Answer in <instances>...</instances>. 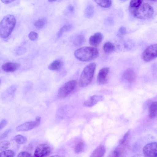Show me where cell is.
<instances>
[{
	"label": "cell",
	"mask_w": 157,
	"mask_h": 157,
	"mask_svg": "<svg viewBox=\"0 0 157 157\" xmlns=\"http://www.w3.org/2000/svg\"><path fill=\"white\" fill-rule=\"evenodd\" d=\"M63 65V61L60 59H57L52 62L49 66L48 68L51 70L58 71L62 68Z\"/></svg>",
	"instance_id": "obj_15"
},
{
	"label": "cell",
	"mask_w": 157,
	"mask_h": 157,
	"mask_svg": "<svg viewBox=\"0 0 157 157\" xmlns=\"http://www.w3.org/2000/svg\"><path fill=\"white\" fill-rule=\"evenodd\" d=\"M103 48L105 53L109 54L113 52L115 50V47L112 43L109 41L104 44Z\"/></svg>",
	"instance_id": "obj_18"
},
{
	"label": "cell",
	"mask_w": 157,
	"mask_h": 157,
	"mask_svg": "<svg viewBox=\"0 0 157 157\" xmlns=\"http://www.w3.org/2000/svg\"><path fill=\"white\" fill-rule=\"evenodd\" d=\"M0 82H1V80L0 79Z\"/></svg>",
	"instance_id": "obj_40"
},
{
	"label": "cell",
	"mask_w": 157,
	"mask_h": 157,
	"mask_svg": "<svg viewBox=\"0 0 157 157\" xmlns=\"http://www.w3.org/2000/svg\"><path fill=\"white\" fill-rule=\"evenodd\" d=\"M16 19L12 15L5 16L0 22V36L6 38L10 35L16 24Z\"/></svg>",
	"instance_id": "obj_2"
},
{
	"label": "cell",
	"mask_w": 157,
	"mask_h": 157,
	"mask_svg": "<svg viewBox=\"0 0 157 157\" xmlns=\"http://www.w3.org/2000/svg\"><path fill=\"white\" fill-rule=\"evenodd\" d=\"M157 105L156 101L152 102L150 105L148 110L149 117L151 118H154L157 116Z\"/></svg>",
	"instance_id": "obj_17"
},
{
	"label": "cell",
	"mask_w": 157,
	"mask_h": 157,
	"mask_svg": "<svg viewBox=\"0 0 157 157\" xmlns=\"http://www.w3.org/2000/svg\"><path fill=\"white\" fill-rule=\"evenodd\" d=\"M77 82L75 80L69 81L64 84L59 89L58 96L64 98L71 94L75 89Z\"/></svg>",
	"instance_id": "obj_5"
},
{
	"label": "cell",
	"mask_w": 157,
	"mask_h": 157,
	"mask_svg": "<svg viewBox=\"0 0 157 157\" xmlns=\"http://www.w3.org/2000/svg\"><path fill=\"white\" fill-rule=\"evenodd\" d=\"M105 152V147L102 145L97 147L94 151L90 155L91 157H103Z\"/></svg>",
	"instance_id": "obj_16"
},
{
	"label": "cell",
	"mask_w": 157,
	"mask_h": 157,
	"mask_svg": "<svg viewBox=\"0 0 157 157\" xmlns=\"http://www.w3.org/2000/svg\"><path fill=\"white\" fill-rule=\"evenodd\" d=\"M104 99V97L102 95H94L90 97L88 99L85 101L84 105L86 107H91L98 102L102 101Z\"/></svg>",
	"instance_id": "obj_11"
},
{
	"label": "cell",
	"mask_w": 157,
	"mask_h": 157,
	"mask_svg": "<svg viewBox=\"0 0 157 157\" xmlns=\"http://www.w3.org/2000/svg\"><path fill=\"white\" fill-rule=\"evenodd\" d=\"M94 13V7L91 5L88 6L86 7L85 13L86 15L88 17H90L92 16Z\"/></svg>",
	"instance_id": "obj_28"
},
{
	"label": "cell",
	"mask_w": 157,
	"mask_h": 157,
	"mask_svg": "<svg viewBox=\"0 0 157 157\" xmlns=\"http://www.w3.org/2000/svg\"><path fill=\"white\" fill-rule=\"evenodd\" d=\"M10 146V143L8 141L5 140L0 143V151H2L8 148Z\"/></svg>",
	"instance_id": "obj_27"
},
{
	"label": "cell",
	"mask_w": 157,
	"mask_h": 157,
	"mask_svg": "<svg viewBox=\"0 0 157 157\" xmlns=\"http://www.w3.org/2000/svg\"><path fill=\"white\" fill-rule=\"evenodd\" d=\"M46 22V19L45 18H40L35 22L34 25L35 27L37 29H40L44 26Z\"/></svg>",
	"instance_id": "obj_23"
},
{
	"label": "cell",
	"mask_w": 157,
	"mask_h": 157,
	"mask_svg": "<svg viewBox=\"0 0 157 157\" xmlns=\"http://www.w3.org/2000/svg\"><path fill=\"white\" fill-rule=\"evenodd\" d=\"M19 67V65L13 62H7L2 66V68L5 72H13L17 70Z\"/></svg>",
	"instance_id": "obj_14"
},
{
	"label": "cell",
	"mask_w": 157,
	"mask_h": 157,
	"mask_svg": "<svg viewBox=\"0 0 157 157\" xmlns=\"http://www.w3.org/2000/svg\"><path fill=\"white\" fill-rule=\"evenodd\" d=\"M103 38V35L101 33H96L90 36L89 40V43L92 46H97L101 42Z\"/></svg>",
	"instance_id": "obj_13"
},
{
	"label": "cell",
	"mask_w": 157,
	"mask_h": 157,
	"mask_svg": "<svg viewBox=\"0 0 157 157\" xmlns=\"http://www.w3.org/2000/svg\"><path fill=\"white\" fill-rule=\"evenodd\" d=\"M10 129H8L5 131L0 136V140L6 137L9 133Z\"/></svg>",
	"instance_id": "obj_33"
},
{
	"label": "cell",
	"mask_w": 157,
	"mask_h": 157,
	"mask_svg": "<svg viewBox=\"0 0 157 157\" xmlns=\"http://www.w3.org/2000/svg\"><path fill=\"white\" fill-rule=\"evenodd\" d=\"M157 56V44H152L147 48L143 52L141 58L146 62H149L155 59Z\"/></svg>",
	"instance_id": "obj_6"
},
{
	"label": "cell",
	"mask_w": 157,
	"mask_h": 157,
	"mask_svg": "<svg viewBox=\"0 0 157 157\" xmlns=\"http://www.w3.org/2000/svg\"><path fill=\"white\" fill-rule=\"evenodd\" d=\"M56 0H48L50 2H52L56 1Z\"/></svg>",
	"instance_id": "obj_38"
},
{
	"label": "cell",
	"mask_w": 157,
	"mask_h": 157,
	"mask_svg": "<svg viewBox=\"0 0 157 157\" xmlns=\"http://www.w3.org/2000/svg\"><path fill=\"white\" fill-rule=\"evenodd\" d=\"M52 149L50 147L45 144L38 145L35 149L34 155L37 157H46L51 154Z\"/></svg>",
	"instance_id": "obj_7"
},
{
	"label": "cell",
	"mask_w": 157,
	"mask_h": 157,
	"mask_svg": "<svg viewBox=\"0 0 157 157\" xmlns=\"http://www.w3.org/2000/svg\"><path fill=\"white\" fill-rule=\"evenodd\" d=\"M3 3L5 4H8L13 2L14 0H1Z\"/></svg>",
	"instance_id": "obj_35"
},
{
	"label": "cell",
	"mask_w": 157,
	"mask_h": 157,
	"mask_svg": "<svg viewBox=\"0 0 157 157\" xmlns=\"http://www.w3.org/2000/svg\"><path fill=\"white\" fill-rule=\"evenodd\" d=\"M157 145L156 142H154L145 145L143 148V152L145 156L147 157H157Z\"/></svg>",
	"instance_id": "obj_8"
},
{
	"label": "cell",
	"mask_w": 157,
	"mask_h": 157,
	"mask_svg": "<svg viewBox=\"0 0 157 157\" xmlns=\"http://www.w3.org/2000/svg\"><path fill=\"white\" fill-rule=\"evenodd\" d=\"M150 0L152 1H156V0Z\"/></svg>",
	"instance_id": "obj_39"
},
{
	"label": "cell",
	"mask_w": 157,
	"mask_h": 157,
	"mask_svg": "<svg viewBox=\"0 0 157 157\" xmlns=\"http://www.w3.org/2000/svg\"><path fill=\"white\" fill-rule=\"evenodd\" d=\"M122 77L124 81L128 83H132L136 79V75L133 70L128 69L124 72Z\"/></svg>",
	"instance_id": "obj_12"
},
{
	"label": "cell",
	"mask_w": 157,
	"mask_h": 157,
	"mask_svg": "<svg viewBox=\"0 0 157 157\" xmlns=\"http://www.w3.org/2000/svg\"><path fill=\"white\" fill-rule=\"evenodd\" d=\"M96 67L94 63H90L83 70L78 82L79 86L84 87L89 85L92 80Z\"/></svg>",
	"instance_id": "obj_3"
},
{
	"label": "cell",
	"mask_w": 157,
	"mask_h": 157,
	"mask_svg": "<svg viewBox=\"0 0 157 157\" xmlns=\"http://www.w3.org/2000/svg\"><path fill=\"white\" fill-rule=\"evenodd\" d=\"M41 118L40 116H37L36 117V121H37L40 122Z\"/></svg>",
	"instance_id": "obj_37"
},
{
	"label": "cell",
	"mask_w": 157,
	"mask_h": 157,
	"mask_svg": "<svg viewBox=\"0 0 157 157\" xmlns=\"http://www.w3.org/2000/svg\"><path fill=\"white\" fill-rule=\"evenodd\" d=\"M109 72V69L107 67L103 68L99 70L97 79L98 83L103 85L107 82Z\"/></svg>",
	"instance_id": "obj_10"
},
{
	"label": "cell",
	"mask_w": 157,
	"mask_h": 157,
	"mask_svg": "<svg viewBox=\"0 0 157 157\" xmlns=\"http://www.w3.org/2000/svg\"><path fill=\"white\" fill-rule=\"evenodd\" d=\"M126 33V29L124 27L122 26L120 28L118 32V35L121 37L124 35Z\"/></svg>",
	"instance_id": "obj_30"
},
{
	"label": "cell",
	"mask_w": 157,
	"mask_h": 157,
	"mask_svg": "<svg viewBox=\"0 0 157 157\" xmlns=\"http://www.w3.org/2000/svg\"><path fill=\"white\" fill-rule=\"evenodd\" d=\"M98 49L90 47H84L77 49L74 53L75 57L82 61H88L93 60L99 56Z\"/></svg>",
	"instance_id": "obj_1"
},
{
	"label": "cell",
	"mask_w": 157,
	"mask_h": 157,
	"mask_svg": "<svg viewBox=\"0 0 157 157\" xmlns=\"http://www.w3.org/2000/svg\"><path fill=\"white\" fill-rule=\"evenodd\" d=\"M143 0H131L129 8L135 9L139 7L142 4Z\"/></svg>",
	"instance_id": "obj_25"
},
{
	"label": "cell",
	"mask_w": 157,
	"mask_h": 157,
	"mask_svg": "<svg viewBox=\"0 0 157 157\" xmlns=\"http://www.w3.org/2000/svg\"><path fill=\"white\" fill-rule=\"evenodd\" d=\"M15 153L11 150H8L3 151L0 152V157H13Z\"/></svg>",
	"instance_id": "obj_26"
},
{
	"label": "cell",
	"mask_w": 157,
	"mask_h": 157,
	"mask_svg": "<svg viewBox=\"0 0 157 157\" xmlns=\"http://www.w3.org/2000/svg\"><path fill=\"white\" fill-rule=\"evenodd\" d=\"M32 156L31 155L30 153L25 151L20 152L17 155V156L19 157H31Z\"/></svg>",
	"instance_id": "obj_32"
},
{
	"label": "cell",
	"mask_w": 157,
	"mask_h": 157,
	"mask_svg": "<svg viewBox=\"0 0 157 157\" xmlns=\"http://www.w3.org/2000/svg\"><path fill=\"white\" fill-rule=\"evenodd\" d=\"M72 28V25L71 24H67L64 25L58 31L57 35V38H59L62 35L63 33L71 30Z\"/></svg>",
	"instance_id": "obj_22"
},
{
	"label": "cell",
	"mask_w": 157,
	"mask_h": 157,
	"mask_svg": "<svg viewBox=\"0 0 157 157\" xmlns=\"http://www.w3.org/2000/svg\"><path fill=\"white\" fill-rule=\"evenodd\" d=\"M40 122L30 121L25 122L17 126L16 129L18 131H26L32 130L38 126Z\"/></svg>",
	"instance_id": "obj_9"
},
{
	"label": "cell",
	"mask_w": 157,
	"mask_h": 157,
	"mask_svg": "<svg viewBox=\"0 0 157 157\" xmlns=\"http://www.w3.org/2000/svg\"><path fill=\"white\" fill-rule=\"evenodd\" d=\"M29 37L31 40L35 41L36 40L38 37V34L35 32H31L29 34Z\"/></svg>",
	"instance_id": "obj_29"
},
{
	"label": "cell",
	"mask_w": 157,
	"mask_h": 157,
	"mask_svg": "<svg viewBox=\"0 0 157 157\" xmlns=\"http://www.w3.org/2000/svg\"><path fill=\"white\" fill-rule=\"evenodd\" d=\"M14 139L17 143L19 144H24L27 140L26 137L21 135H18L15 136Z\"/></svg>",
	"instance_id": "obj_24"
},
{
	"label": "cell",
	"mask_w": 157,
	"mask_h": 157,
	"mask_svg": "<svg viewBox=\"0 0 157 157\" xmlns=\"http://www.w3.org/2000/svg\"><path fill=\"white\" fill-rule=\"evenodd\" d=\"M85 41L84 36L79 35L76 36L73 40V43L75 46H78L82 45Z\"/></svg>",
	"instance_id": "obj_21"
},
{
	"label": "cell",
	"mask_w": 157,
	"mask_h": 157,
	"mask_svg": "<svg viewBox=\"0 0 157 157\" xmlns=\"http://www.w3.org/2000/svg\"><path fill=\"white\" fill-rule=\"evenodd\" d=\"M130 10L134 17L141 20L149 19L151 17L154 13L152 7L147 3L142 4L136 8H130Z\"/></svg>",
	"instance_id": "obj_4"
},
{
	"label": "cell",
	"mask_w": 157,
	"mask_h": 157,
	"mask_svg": "<svg viewBox=\"0 0 157 157\" xmlns=\"http://www.w3.org/2000/svg\"><path fill=\"white\" fill-rule=\"evenodd\" d=\"M85 148V144L82 141H78L75 143L74 150L75 152L77 153H78L82 152Z\"/></svg>",
	"instance_id": "obj_19"
},
{
	"label": "cell",
	"mask_w": 157,
	"mask_h": 157,
	"mask_svg": "<svg viewBox=\"0 0 157 157\" xmlns=\"http://www.w3.org/2000/svg\"><path fill=\"white\" fill-rule=\"evenodd\" d=\"M129 134V131H128L124 135L123 138L120 140L119 142L120 144L124 145L126 142L127 140Z\"/></svg>",
	"instance_id": "obj_31"
},
{
	"label": "cell",
	"mask_w": 157,
	"mask_h": 157,
	"mask_svg": "<svg viewBox=\"0 0 157 157\" xmlns=\"http://www.w3.org/2000/svg\"><path fill=\"white\" fill-rule=\"evenodd\" d=\"M98 5L103 8H109L112 5L111 0H94Z\"/></svg>",
	"instance_id": "obj_20"
},
{
	"label": "cell",
	"mask_w": 157,
	"mask_h": 157,
	"mask_svg": "<svg viewBox=\"0 0 157 157\" xmlns=\"http://www.w3.org/2000/svg\"><path fill=\"white\" fill-rule=\"evenodd\" d=\"M7 123V121L5 119L2 120L0 123V130L4 127Z\"/></svg>",
	"instance_id": "obj_34"
},
{
	"label": "cell",
	"mask_w": 157,
	"mask_h": 157,
	"mask_svg": "<svg viewBox=\"0 0 157 157\" xmlns=\"http://www.w3.org/2000/svg\"><path fill=\"white\" fill-rule=\"evenodd\" d=\"M69 10L71 12H73L74 11V8L73 6L70 5L68 7Z\"/></svg>",
	"instance_id": "obj_36"
}]
</instances>
